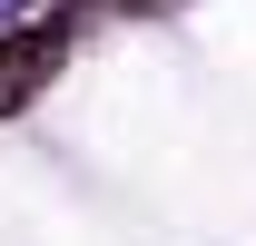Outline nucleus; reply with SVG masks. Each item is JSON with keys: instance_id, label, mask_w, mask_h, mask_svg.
<instances>
[{"instance_id": "f257e3e1", "label": "nucleus", "mask_w": 256, "mask_h": 246, "mask_svg": "<svg viewBox=\"0 0 256 246\" xmlns=\"http://www.w3.org/2000/svg\"><path fill=\"white\" fill-rule=\"evenodd\" d=\"M69 60V20H40V30H10L0 40V118H20Z\"/></svg>"}]
</instances>
